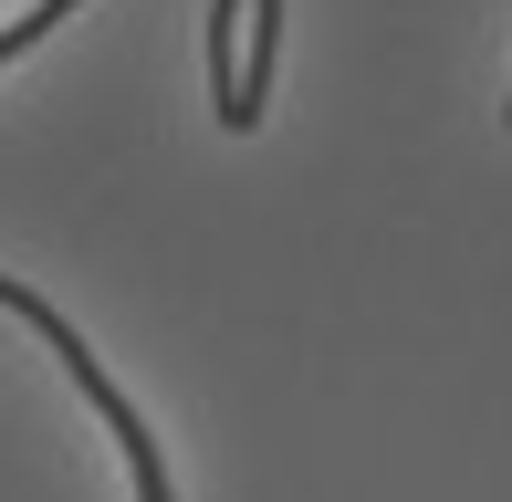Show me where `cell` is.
<instances>
[{"label":"cell","mask_w":512,"mask_h":502,"mask_svg":"<svg viewBox=\"0 0 512 502\" xmlns=\"http://www.w3.org/2000/svg\"><path fill=\"white\" fill-rule=\"evenodd\" d=\"M502 126H512V105H502Z\"/></svg>","instance_id":"3957f363"},{"label":"cell","mask_w":512,"mask_h":502,"mask_svg":"<svg viewBox=\"0 0 512 502\" xmlns=\"http://www.w3.org/2000/svg\"><path fill=\"white\" fill-rule=\"evenodd\" d=\"M0 304H11L21 325H42V346H53L63 367H74V387H84V398L105 408V429H115V440H126V471H136V502H178V492H168V471H157V440H147V429H136V408H126V387H105V367H95V356H84V335L63 325V314L42 304V293H21L11 272H0Z\"/></svg>","instance_id":"6da1fadb"},{"label":"cell","mask_w":512,"mask_h":502,"mask_svg":"<svg viewBox=\"0 0 512 502\" xmlns=\"http://www.w3.org/2000/svg\"><path fill=\"white\" fill-rule=\"evenodd\" d=\"M241 21H251V53L230 63V136H251L262 126V105H272V63H283V0H241Z\"/></svg>","instance_id":"7a4b0ae2"}]
</instances>
